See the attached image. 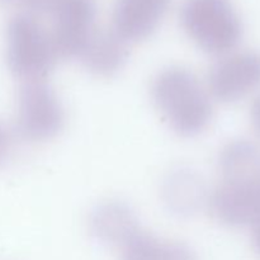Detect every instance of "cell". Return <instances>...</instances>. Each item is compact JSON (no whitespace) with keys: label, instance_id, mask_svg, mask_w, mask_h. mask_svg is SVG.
Wrapping results in <instances>:
<instances>
[{"label":"cell","instance_id":"obj_16","mask_svg":"<svg viewBox=\"0 0 260 260\" xmlns=\"http://www.w3.org/2000/svg\"><path fill=\"white\" fill-rule=\"evenodd\" d=\"M251 121L254 127L260 134V96L255 99L253 107H251Z\"/></svg>","mask_w":260,"mask_h":260},{"label":"cell","instance_id":"obj_11","mask_svg":"<svg viewBox=\"0 0 260 260\" xmlns=\"http://www.w3.org/2000/svg\"><path fill=\"white\" fill-rule=\"evenodd\" d=\"M127 58V42L111 30L94 33L79 60L90 73L111 76L123 68Z\"/></svg>","mask_w":260,"mask_h":260},{"label":"cell","instance_id":"obj_13","mask_svg":"<svg viewBox=\"0 0 260 260\" xmlns=\"http://www.w3.org/2000/svg\"><path fill=\"white\" fill-rule=\"evenodd\" d=\"M218 165L225 182L260 179V151L249 140H234L225 145Z\"/></svg>","mask_w":260,"mask_h":260},{"label":"cell","instance_id":"obj_10","mask_svg":"<svg viewBox=\"0 0 260 260\" xmlns=\"http://www.w3.org/2000/svg\"><path fill=\"white\" fill-rule=\"evenodd\" d=\"M162 196L173 213L190 216L206 203V184L197 172L179 168L169 173L164 180Z\"/></svg>","mask_w":260,"mask_h":260},{"label":"cell","instance_id":"obj_1","mask_svg":"<svg viewBox=\"0 0 260 260\" xmlns=\"http://www.w3.org/2000/svg\"><path fill=\"white\" fill-rule=\"evenodd\" d=\"M152 98L170 127L182 136H196L212 119V103L192 71L172 66L157 74Z\"/></svg>","mask_w":260,"mask_h":260},{"label":"cell","instance_id":"obj_2","mask_svg":"<svg viewBox=\"0 0 260 260\" xmlns=\"http://www.w3.org/2000/svg\"><path fill=\"white\" fill-rule=\"evenodd\" d=\"M182 25L198 47L212 55L230 52L243 37V24L230 0H185Z\"/></svg>","mask_w":260,"mask_h":260},{"label":"cell","instance_id":"obj_15","mask_svg":"<svg viewBox=\"0 0 260 260\" xmlns=\"http://www.w3.org/2000/svg\"><path fill=\"white\" fill-rule=\"evenodd\" d=\"M23 2L36 13H53L61 0H23Z\"/></svg>","mask_w":260,"mask_h":260},{"label":"cell","instance_id":"obj_17","mask_svg":"<svg viewBox=\"0 0 260 260\" xmlns=\"http://www.w3.org/2000/svg\"><path fill=\"white\" fill-rule=\"evenodd\" d=\"M254 245H255L256 251L260 254V220L254 225Z\"/></svg>","mask_w":260,"mask_h":260},{"label":"cell","instance_id":"obj_5","mask_svg":"<svg viewBox=\"0 0 260 260\" xmlns=\"http://www.w3.org/2000/svg\"><path fill=\"white\" fill-rule=\"evenodd\" d=\"M50 33L58 58H78L96 32L93 0H61Z\"/></svg>","mask_w":260,"mask_h":260},{"label":"cell","instance_id":"obj_9","mask_svg":"<svg viewBox=\"0 0 260 260\" xmlns=\"http://www.w3.org/2000/svg\"><path fill=\"white\" fill-rule=\"evenodd\" d=\"M140 230L135 211L122 201H106L90 216L91 235L103 245L123 246Z\"/></svg>","mask_w":260,"mask_h":260},{"label":"cell","instance_id":"obj_12","mask_svg":"<svg viewBox=\"0 0 260 260\" xmlns=\"http://www.w3.org/2000/svg\"><path fill=\"white\" fill-rule=\"evenodd\" d=\"M122 260H197V256L185 244L140 230L122 246Z\"/></svg>","mask_w":260,"mask_h":260},{"label":"cell","instance_id":"obj_7","mask_svg":"<svg viewBox=\"0 0 260 260\" xmlns=\"http://www.w3.org/2000/svg\"><path fill=\"white\" fill-rule=\"evenodd\" d=\"M213 215L234 228L255 225L260 220V179L225 182L210 200Z\"/></svg>","mask_w":260,"mask_h":260},{"label":"cell","instance_id":"obj_4","mask_svg":"<svg viewBox=\"0 0 260 260\" xmlns=\"http://www.w3.org/2000/svg\"><path fill=\"white\" fill-rule=\"evenodd\" d=\"M63 124L65 109L56 91L43 80L25 81L18 96V134L43 141L60 134Z\"/></svg>","mask_w":260,"mask_h":260},{"label":"cell","instance_id":"obj_6","mask_svg":"<svg viewBox=\"0 0 260 260\" xmlns=\"http://www.w3.org/2000/svg\"><path fill=\"white\" fill-rule=\"evenodd\" d=\"M260 85V53H234L218 61L208 75V88L217 101L234 102Z\"/></svg>","mask_w":260,"mask_h":260},{"label":"cell","instance_id":"obj_3","mask_svg":"<svg viewBox=\"0 0 260 260\" xmlns=\"http://www.w3.org/2000/svg\"><path fill=\"white\" fill-rule=\"evenodd\" d=\"M58 56L52 38L35 17L15 15L8 25L7 63L25 81L42 80L55 68Z\"/></svg>","mask_w":260,"mask_h":260},{"label":"cell","instance_id":"obj_14","mask_svg":"<svg viewBox=\"0 0 260 260\" xmlns=\"http://www.w3.org/2000/svg\"><path fill=\"white\" fill-rule=\"evenodd\" d=\"M13 135L12 131L0 123V165L4 164L10 156V152L13 150Z\"/></svg>","mask_w":260,"mask_h":260},{"label":"cell","instance_id":"obj_8","mask_svg":"<svg viewBox=\"0 0 260 260\" xmlns=\"http://www.w3.org/2000/svg\"><path fill=\"white\" fill-rule=\"evenodd\" d=\"M170 0H117L113 10V32L134 42L156 30L168 12Z\"/></svg>","mask_w":260,"mask_h":260}]
</instances>
